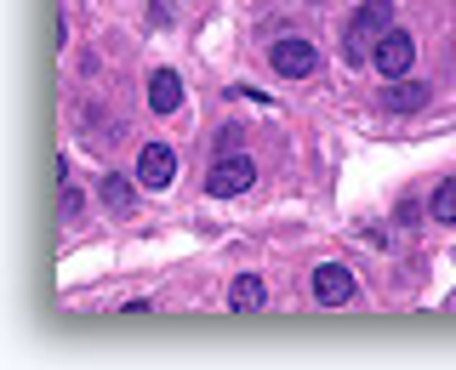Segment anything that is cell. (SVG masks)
<instances>
[{
    "mask_svg": "<svg viewBox=\"0 0 456 370\" xmlns=\"http://www.w3.org/2000/svg\"><path fill=\"white\" fill-rule=\"evenodd\" d=\"M268 63H274V75H285V80H308L314 68H320V46L303 40V35H285V40L268 46Z\"/></svg>",
    "mask_w": 456,
    "mask_h": 370,
    "instance_id": "obj_2",
    "label": "cell"
},
{
    "mask_svg": "<svg viewBox=\"0 0 456 370\" xmlns=\"http://www.w3.org/2000/svg\"><path fill=\"white\" fill-rule=\"evenodd\" d=\"M428 211H434V222L456 228V177H451V182H439V189H434V205H428Z\"/></svg>",
    "mask_w": 456,
    "mask_h": 370,
    "instance_id": "obj_11",
    "label": "cell"
},
{
    "mask_svg": "<svg viewBox=\"0 0 456 370\" xmlns=\"http://www.w3.org/2000/svg\"><path fill=\"white\" fill-rule=\"evenodd\" d=\"M149 109L154 114H177L183 109V80L171 75V68H160V75L149 80Z\"/></svg>",
    "mask_w": 456,
    "mask_h": 370,
    "instance_id": "obj_7",
    "label": "cell"
},
{
    "mask_svg": "<svg viewBox=\"0 0 456 370\" xmlns=\"http://www.w3.org/2000/svg\"><path fill=\"white\" fill-rule=\"evenodd\" d=\"M411 57H417V40H411L405 28H388V35H382L377 46H370V63H377L388 80L405 75V68H411Z\"/></svg>",
    "mask_w": 456,
    "mask_h": 370,
    "instance_id": "obj_4",
    "label": "cell"
},
{
    "mask_svg": "<svg viewBox=\"0 0 456 370\" xmlns=\"http://www.w3.org/2000/svg\"><path fill=\"white\" fill-rule=\"evenodd\" d=\"M314 302H320V308H342V302H348V296H354V274H348V268H342V262H325V268H314Z\"/></svg>",
    "mask_w": 456,
    "mask_h": 370,
    "instance_id": "obj_6",
    "label": "cell"
},
{
    "mask_svg": "<svg viewBox=\"0 0 456 370\" xmlns=\"http://www.w3.org/2000/svg\"><path fill=\"white\" fill-rule=\"evenodd\" d=\"M171 177H177V154H171L166 142H142L137 182H142V189H171Z\"/></svg>",
    "mask_w": 456,
    "mask_h": 370,
    "instance_id": "obj_5",
    "label": "cell"
},
{
    "mask_svg": "<svg viewBox=\"0 0 456 370\" xmlns=\"http://www.w3.org/2000/svg\"><path fill=\"white\" fill-rule=\"evenodd\" d=\"M377 103L388 109V114H417V109L428 103V85H417V80H411V85H388Z\"/></svg>",
    "mask_w": 456,
    "mask_h": 370,
    "instance_id": "obj_9",
    "label": "cell"
},
{
    "mask_svg": "<svg viewBox=\"0 0 456 370\" xmlns=\"http://www.w3.org/2000/svg\"><path fill=\"white\" fill-rule=\"evenodd\" d=\"M103 205L114 211V217H126V211L137 205V189H132V177H120V171H114V177H103Z\"/></svg>",
    "mask_w": 456,
    "mask_h": 370,
    "instance_id": "obj_10",
    "label": "cell"
},
{
    "mask_svg": "<svg viewBox=\"0 0 456 370\" xmlns=\"http://www.w3.org/2000/svg\"><path fill=\"white\" fill-rule=\"evenodd\" d=\"M256 182V165L246 160V154H217V165H211V177H206V189L228 199V194H246Z\"/></svg>",
    "mask_w": 456,
    "mask_h": 370,
    "instance_id": "obj_3",
    "label": "cell"
},
{
    "mask_svg": "<svg viewBox=\"0 0 456 370\" xmlns=\"http://www.w3.org/2000/svg\"><path fill=\"white\" fill-rule=\"evenodd\" d=\"M394 28V0H365L348 23V63H365V46H377Z\"/></svg>",
    "mask_w": 456,
    "mask_h": 370,
    "instance_id": "obj_1",
    "label": "cell"
},
{
    "mask_svg": "<svg viewBox=\"0 0 456 370\" xmlns=\"http://www.w3.org/2000/svg\"><path fill=\"white\" fill-rule=\"evenodd\" d=\"M240 142H246V132L228 125V132H217V154H240Z\"/></svg>",
    "mask_w": 456,
    "mask_h": 370,
    "instance_id": "obj_12",
    "label": "cell"
},
{
    "mask_svg": "<svg viewBox=\"0 0 456 370\" xmlns=\"http://www.w3.org/2000/svg\"><path fill=\"white\" fill-rule=\"evenodd\" d=\"M263 302H268L263 274H240L234 285H228V308H234V313H251V308H263Z\"/></svg>",
    "mask_w": 456,
    "mask_h": 370,
    "instance_id": "obj_8",
    "label": "cell"
}]
</instances>
